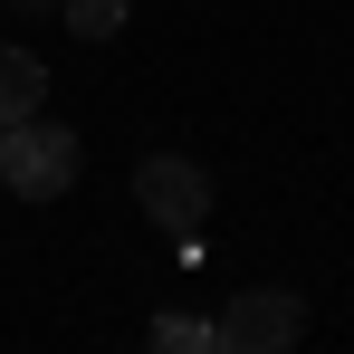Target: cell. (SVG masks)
I'll return each mask as SVG.
<instances>
[{
    "label": "cell",
    "mask_w": 354,
    "mask_h": 354,
    "mask_svg": "<svg viewBox=\"0 0 354 354\" xmlns=\"http://www.w3.org/2000/svg\"><path fill=\"white\" fill-rule=\"evenodd\" d=\"M0 182L19 192V201H58L67 182H77V134L48 115H19L0 124Z\"/></svg>",
    "instance_id": "1"
},
{
    "label": "cell",
    "mask_w": 354,
    "mask_h": 354,
    "mask_svg": "<svg viewBox=\"0 0 354 354\" xmlns=\"http://www.w3.org/2000/svg\"><path fill=\"white\" fill-rule=\"evenodd\" d=\"M134 201H144L153 230L201 239V221H211V173H201L192 153H144V163H134Z\"/></svg>",
    "instance_id": "2"
},
{
    "label": "cell",
    "mask_w": 354,
    "mask_h": 354,
    "mask_svg": "<svg viewBox=\"0 0 354 354\" xmlns=\"http://www.w3.org/2000/svg\"><path fill=\"white\" fill-rule=\"evenodd\" d=\"M211 326H221V354H288L297 335H306V306H297L288 288H249V297H230Z\"/></svg>",
    "instance_id": "3"
},
{
    "label": "cell",
    "mask_w": 354,
    "mask_h": 354,
    "mask_svg": "<svg viewBox=\"0 0 354 354\" xmlns=\"http://www.w3.org/2000/svg\"><path fill=\"white\" fill-rule=\"evenodd\" d=\"M39 106H48V67L29 58V48H0V124L39 115Z\"/></svg>",
    "instance_id": "4"
},
{
    "label": "cell",
    "mask_w": 354,
    "mask_h": 354,
    "mask_svg": "<svg viewBox=\"0 0 354 354\" xmlns=\"http://www.w3.org/2000/svg\"><path fill=\"white\" fill-rule=\"evenodd\" d=\"M144 354H221V326L211 316H153Z\"/></svg>",
    "instance_id": "5"
},
{
    "label": "cell",
    "mask_w": 354,
    "mask_h": 354,
    "mask_svg": "<svg viewBox=\"0 0 354 354\" xmlns=\"http://www.w3.org/2000/svg\"><path fill=\"white\" fill-rule=\"evenodd\" d=\"M67 29H77V39H115V29H124V0H67Z\"/></svg>",
    "instance_id": "6"
},
{
    "label": "cell",
    "mask_w": 354,
    "mask_h": 354,
    "mask_svg": "<svg viewBox=\"0 0 354 354\" xmlns=\"http://www.w3.org/2000/svg\"><path fill=\"white\" fill-rule=\"evenodd\" d=\"M19 10H29V0H19Z\"/></svg>",
    "instance_id": "7"
}]
</instances>
